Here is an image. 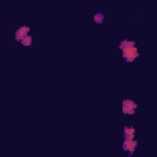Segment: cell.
Wrapping results in <instances>:
<instances>
[{
    "instance_id": "1",
    "label": "cell",
    "mask_w": 157,
    "mask_h": 157,
    "mask_svg": "<svg viewBox=\"0 0 157 157\" xmlns=\"http://www.w3.org/2000/svg\"><path fill=\"white\" fill-rule=\"evenodd\" d=\"M139 56V53H137V49L135 47H131V48H128V49H124L123 50V58L125 61H134L136 58Z\"/></svg>"
},
{
    "instance_id": "2",
    "label": "cell",
    "mask_w": 157,
    "mask_h": 157,
    "mask_svg": "<svg viewBox=\"0 0 157 157\" xmlns=\"http://www.w3.org/2000/svg\"><path fill=\"white\" fill-rule=\"evenodd\" d=\"M135 109H136V103L132 102L131 99H124L123 101V113L124 114H128V115H131L135 113Z\"/></svg>"
},
{
    "instance_id": "3",
    "label": "cell",
    "mask_w": 157,
    "mask_h": 157,
    "mask_svg": "<svg viewBox=\"0 0 157 157\" xmlns=\"http://www.w3.org/2000/svg\"><path fill=\"white\" fill-rule=\"evenodd\" d=\"M28 33H29V27H28V26H22V27H20V28L15 32V39H16L17 42H21Z\"/></svg>"
},
{
    "instance_id": "4",
    "label": "cell",
    "mask_w": 157,
    "mask_h": 157,
    "mask_svg": "<svg viewBox=\"0 0 157 157\" xmlns=\"http://www.w3.org/2000/svg\"><path fill=\"white\" fill-rule=\"evenodd\" d=\"M136 141L134 140V139H125L124 140V142H123V148L125 150V151H129L130 153L135 150V147H136Z\"/></svg>"
},
{
    "instance_id": "5",
    "label": "cell",
    "mask_w": 157,
    "mask_h": 157,
    "mask_svg": "<svg viewBox=\"0 0 157 157\" xmlns=\"http://www.w3.org/2000/svg\"><path fill=\"white\" fill-rule=\"evenodd\" d=\"M135 136V129L130 128V126H125L124 128V137L125 139H134Z\"/></svg>"
},
{
    "instance_id": "6",
    "label": "cell",
    "mask_w": 157,
    "mask_h": 157,
    "mask_svg": "<svg viewBox=\"0 0 157 157\" xmlns=\"http://www.w3.org/2000/svg\"><path fill=\"white\" fill-rule=\"evenodd\" d=\"M131 47H135V43L131 42V40H123V42H120V44H119V48H120L121 50L128 49V48H131Z\"/></svg>"
},
{
    "instance_id": "7",
    "label": "cell",
    "mask_w": 157,
    "mask_h": 157,
    "mask_svg": "<svg viewBox=\"0 0 157 157\" xmlns=\"http://www.w3.org/2000/svg\"><path fill=\"white\" fill-rule=\"evenodd\" d=\"M21 43H22L25 47H29V45L32 44V37L27 34V36H26V37H25V38L21 40Z\"/></svg>"
},
{
    "instance_id": "8",
    "label": "cell",
    "mask_w": 157,
    "mask_h": 157,
    "mask_svg": "<svg viewBox=\"0 0 157 157\" xmlns=\"http://www.w3.org/2000/svg\"><path fill=\"white\" fill-rule=\"evenodd\" d=\"M93 20H94L96 23H102L103 20H104V15L103 13H96L94 17H93Z\"/></svg>"
}]
</instances>
